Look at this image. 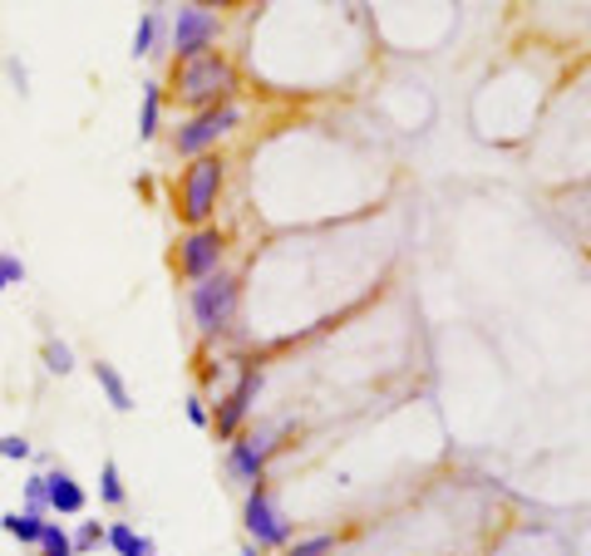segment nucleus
<instances>
[{
    "label": "nucleus",
    "mask_w": 591,
    "mask_h": 556,
    "mask_svg": "<svg viewBox=\"0 0 591 556\" xmlns=\"http://www.w3.org/2000/svg\"><path fill=\"white\" fill-rule=\"evenodd\" d=\"M178 104L188 109H212V104H232L237 89V70L232 60H222L218 50L192 54V60H178Z\"/></svg>",
    "instance_id": "1"
},
{
    "label": "nucleus",
    "mask_w": 591,
    "mask_h": 556,
    "mask_svg": "<svg viewBox=\"0 0 591 556\" xmlns=\"http://www.w3.org/2000/svg\"><path fill=\"white\" fill-rule=\"evenodd\" d=\"M237 305H242V281L232 271H212V276L192 281V291H188V315L198 325V335H208V340L232 331Z\"/></svg>",
    "instance_id": "2"
},
{
    "label": "nucleus",
    "mask_w": 591,
    "mask_h": 556,
    "mask_svg": "<svg viewBox=\"0 0 591 556\" xmlns=\"http://www.w3.org/2000/svg\"><path fill=\"white\" fill-rule=\"evenodd\" d=\"M222 183H227V163L218 153L192 158L188 173H183V192H178V212H183L188 226H208L212 222L218 198H222Z\"/></svg>",
    "instance_id": "3"
},
{
    "label": "nucleus",
    "mask_w": 591,
    "mask_h": 556,
    "mask_svg": "<svg viewBox=\"0 0 591 556\" xmlns=\"http://www.w3.org/2000/svg\"><path fill=\"white\" fill-rule=\"evenodd\" d=\"M242 527H247V542H257L261 552H287L291 547V517L281 513V503L267 493V483L247 487V497H242Z\"/></svg>",
    "instance_id": "4"
},
{
    "label": "nucleus",
    "mask_w": 591,
    "mask_h": 556,
    "mask_svg": "<svg viewBox=\"0 0 591 556\" xmlns=\"http://www.w3.org/2000/svg\"><path fill=\"white\" fill-rule=\"evenodd\" d=\"M237 123H242V109H237V104L198 109L188 123H178L173 153H178V158H202V153H212V149H218V139H227Z\"/></svg>",
    "instance_id": "5"
},
{
    "label": "nucleus",
    "mask_w": 591,
    "mask_h": 556,
    "mask_svg": "<svg viewBox=\"0 0 591 556\" xmlns=\"http://www.w3.org/2000/svg\"><path fill=\"white\" fill-rule=\"evenodd\" d=\"M222 256H227V236L218 226H192L183 242H178V276L183 281L212 276V271H222Z\"/></svg>",
    "instance_id": "6"
},
{
    "label": "nucleus",
    "mask_w": 591,
    "mask_h": 556,
    "mask_svg": "<svg viewBox=\"0 0 591 556\" xmlns=\"http://www.w3.org/2000/svg\"><path fill=\"white\" fill-rule=\"evenodd\" d=\"M257 394H261V370H257V365H247L242 374H237L232 390H227V400L218 404V418H212L218 438H227V444H232V438L242 434L247 418H252V408H257Z\"/></svg>",
    "instance_id": "7"
},
{
    "label": "nucleus",
    "mask_w": 591,
    "mask_h": 556,
    "mask_svg": "<svg viewBox=\"0 0 591 556\" xmlns=\"http://www.w3.org/2000/svg\"><path fill=\"white\" fill-rule=\"evenodd\" d=\"M168 40H173L178 60L208 54L212 44H218V16L202 6H178V20H173V30H168Z\"/></svg>",
    "instance_id": "8"
},
{
    "label": "nucleus",
    "mask_w": 591,
    "mask_h": 556,
    "mask_svg": "<svg viewBox=\"0 0 591 556\" xmlns=\"http://www.w3.org/2000/svg\"><path fill=\"white\" fill-rule=\"evenodd\" d=\"M44 493H50V513L60 517H79L89 507V493L79 487V478L70 468H50L44 473Z\"/></svg>",
    "instance_id": "9"
},
{
    "label": "nucleus",
    "mask_w": 591,
    "mask_h": 556,
    "mask_svg": "<svg viewBox=\"0 0 591 556\" xmlns=\"http://www.w3.org/2000/svg\"><path fill=\"white\" fill-rule=\"evenodd\" d=\"M267 463L271 458H261V453L247 444V434L227 444V478H232L237 487H257L261 478H267Z\"/></svg>",
    "instance_id": "10"
},
{
    "label": "nucleus",
    "mask_w": 591,
    "mask_h": 556,
    "mask_svg": "<svg viewBox=\"0 0 591 556\" xmlns=\"http://www.w3.org/2000/svg\"><path fill=\"white\" fill-rule=\"evenodd\" d=\"M94 384L104 390V400L113 414H133V394H129V380L119 374V365H109V360H94Z\"/></svg>",
    "instance_id": "11"
},
{
    "label": "nucleus",
    "mask_w": 591,
    "mask_h": 556,
    "mask_svg": "<svg viewBox=\"0 0 591 556\" xmlns=\"http://www.w3.org/2000/svg\"><path fill=\"white\" fill-rule=\"evenodd\" d=\"M104 547H113L119 556H158L153 537H143L133 522H109V527H104Z\"/></svg>",
    "instance_id": "12"
},
{
    "label": "nucleus",
    "mask_w": 591,
    "mask_h": 556,
    "mask_svg": "<svg viewBox=\"0 0 591 556\" xmlns=\"http://www.w3.org/2000/svg\"><path fill=\"white\" fill-rule=\"evenodd\" d=\"M44 513H30V507H20V513H6L0 517V532H6V537H16L20 547H40V532H44Z\"/></svg>",
    "instance_id": "13"
},
{
    "label": "nucleus",
    "mask_w": 591,
    "mask_h": 556,
    "mask_svg": "<svg viewBox=\"0 0 591 556\" xmlns=\"http://www.w3.org/2000/svg\"><path fill=\"white\" fill-rule=\"evenodd\" d=\"M158 119H163V94H158V84H143L139 89V139L143 143L158 139Z\"/></svg>",
    "instance_id": "14"
},
{
    "label": "nucleus",
    "mask_w": 591,
    "mask_h": 556,
    "mask_svg": "<svg viewBox=\"0 0 591 556\" xmlns=\"http://www.w3.org/2000/svg\"><path fill=\"white\" fill-rule=\"evenodd\" d=\"M158 40H163V20H158V10H148V16H139V26H133L129 54L133 60H148V54L158 50Z\"/></svg>",
    "instance_id": "15"
},
{
    "label": "nucleus",
    "mask_w": 591,
    "mask_h": 556,
    "mask_svg": "<svg viewBox=\"0 0 591 556\" xmlns=\"http://www.w3.org/2000/svg\"><path fill=\"white\" fill-rule=\"evenodd\" d=\"M99 503H104V507L129 503V487H123V473H119V463H113V458H104V468H99Z\"/></svg>",
    "instance_id": "16"
},
{
    "label": "nucleus",
    "mask_w": 591,
    "mask_h": 556,
    "mask_svg": "<svg viewBox=\"0 0 591 556\" xmlns=\"http://www.w3.org/2000/svg\"><path fill=\"white\" fill-rule=\"evenodd\" d=\"M40 360H44V374H74V350L54 335L40 345Z\"/></svg>",
    "instance_id": "17"
},
{
    "label": "nucleus",
    "mask_w": 591,
    "mask_h": 556,
    "mask_svg": "<svg viewBox=\"0 0 591 556\" xmlns=\"http://www.w3.org/2000/svg\"><path fill=\"white\" fill-rule=\"evenodd\" d=\"M70 547H74V556L99 552V547H104V527H99L94 517H84V522H79V527L70 532Z\"/></svg>",
    "instance_id": "18"
},
{
    "label": "nucleus",
    "mask_w": 591,
    "mask_h": 556,
    "mask_svg": "<svg viewBox=\"0 0 591 556\" xmlns=\"http://www.w3.org/2000/svg\"><path fill=\"white\" fill-rule=\"evenodd\" d=\"M335 547H340V537H335V532H315V537L291 542L287 556H335Z\"/></svg>",
    "instance_id": "19"
},
{
    "label": "nucleus",
    "mask_w": 591,
    "mask_h": 556,
    "mask_svg": "<svg viewBox=\"0 0 591 556\" xmlns=\"http://www.w3.org/2000/svg\"><path fill=\"white\" fill-rule=\"evenodd\" d=\"M0 458L6 463H30L36 458V444L26 434H0Z\"/></svg>",
    "instance_id": "20"
},
{
    "label": "nucleus",
    "mask_w": 591,
    "mask_h": 556,
    "mask_svg": "<svg viewBox=\"0 0 591 556\" xmlns=\"http://www.w3.org/2000/svg\"><path fill=\"white\" fill-rule=\"evenodd\" d=\"M247 444H252L261 458H271V453H277V444H281V428L277 424H257L252 434H247Z\"/></svg>",
    "instance_id": "21"
},
{
    "label": "nucleus",
    "mask_w": 591,
    "mask_h": 556,
    "mask_svg": "<svg viewBox=\"0 0 591 556\" xmlns=\"http://www.w3.org/2000/svg\"><path fill=\"white\" fill-rule=\"evenodd\" d=\"M26 507H30V513H44V517H50V493H44V473H30V478H26Z\"/></svg>",
    "instance_id": "22"
},
{
    "label": "nucleus",
    "mask_w": 591,
    "mask_h": 556,
    "mask_svg": "<svg viewBox=\"0 0 591 556\" xmlns=\"http://www.w3.org/2000/svg\"><path fill=\"white\" fill-rule=\"evenodd\" d=\"M36 552H70V556H74V547H70V532H64L60 522H44L40 547H36Z\"/></svg>",
    "instance_id": "23"
},
{
    "label": "nucleus",
    "mask_w": 591,
    "mask_h": 556,
    "mask_svg": "<svg viewBox=\"0 0 591 556\" xmlns=\"http://www.w3.org/2000/svg\"><path fill=\"white\" fill-rule=\"evenodd\" d=\"M0 281H6V286H20V281H26V261L0 252Z\"/></svg>",
    "instance_id": "24"
},
{
    "label": "nucleus",
    "mask_w": 591,
    "mask_h": 556,
    "mask_svg": "<svg viewBox=\"0 0 591 556\" xmlns=\"http://www.w3.org/2000/svg\"><path fill=\"white\" fill-rule=\"evenodd\" d=\"M6 74H10V89H16V94L26 99V94H30V70L16 60V54H10V60H6Z\"/></svg>",
    "instance_id": "25"
},
{
    "label": "nucleus",
    "mask_w": 591,
    "mask_h": 556,
    "mask_svg": "<svg viewBox=\"0 0 591 556\" xmlns=\"http://www.w3.org/2000/svg\"><path fill=\"white\" fill-rule=\"evenodd\" d=\"M183 414H188L192 428H208V424H212V414H208V404H202V394H192V400L183 404Z\"/></svg>",
    "instance_id": "26"
},
{
    "label": "nucleus",
    "mask_w": 591,
    "mask_h": 556,
    "mask_svg": "<svg viewBox=\"0 0 591 556\" xmlns=\"http://www.w3.org/2000/svg\"><path fill=\"white\" fill-rule=\"evenodd\" d=\"M242 556H261V547H257V542H247V547H242Z\"/></svg>",
    "instance_id": "27"
},
{
    "label": "nucleus",
    "mask_w": 591,
    "mask_h": 556,
    "mask_svg": "<svg viewBox=\"0 0 591 556\" xmlns=\"http://www.w3.org/2000/svg\"><path fill=\"white\" fill-rule=\"evenodd\" d=\"M192 6H202V10H208V6H212V0H192ZM218 6H232V0H218Z\"/></svg>",
    "instance_id": "28"
},
{
    "label": "nucleus",
    "mask_w": 591,
    "mask_h": 556,
    "mask_svg": "<svg viewBox=\"0 0 591 556\" xmlns=\"http://www.w3.org/2000/svg\"><path fill=\"white\" fill-rule=\"evenodd\" d=\"M40 556H70V552H40Z\"/></svg>",
    "instance_id": "29"
},
{
    "label": "nucleus",
    "mask_w": 591,
    "mask_h": 556,
    "mask_svg": "<svg viewBox=\"0 0 591 556\" xmlns=\"http://www.w3.org/2000/svg\"><path fill=\"white\" fill-rule=\"evenodd\" d=\"M153 6H163V0H153Z\"/></svg>",
    "instance_id": "30"
},
{
    "label": "nucleus",
    "mask_w": 591,
    "mask_h": 556,
    "mask_svg": "<svg viewBox=\"0 0 591 556\" xmlns=\"http://www.w3.org/2000/svg\"><path fill=\"white\" fill-rule=\"evenodd\" d=\"M0 291H6V281H0Z\"/></svg>",
    "instance_id": "31"
}]
</instances>
